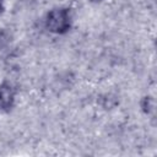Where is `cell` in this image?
<instances>
[{
	"instance_id": "obj_5",
	"label": "cell",
	"mask_w": 157,
	"mask_h": 157,
	"mask_svg": "<svg viewBox=\"0 0 157 157\" xmlns=\"http://www.w3.org/2000/svg\"><path fill=\"white\" fill-rule=\"evenodd\" d=\"M4 6H5V0H0V15L4 11Z\"/></svg>"
},
{
	"instance_id": "obj_2",
	"label": "cell",
	"mask_w": 157,
	"mask_h": 157,
	"mask_svg": "<svg viewBox=\"0 0 157 157\" xmlns=\"http://www.w3.org/2000/svg\"><path fill=\"white\" fill-rule=\"evenodd\" d=\"M16 101V88L12 83L4 81L0 83V114L9 113Z\"/></svg>"
},
{
	"instance_id": "obj_4",
	"label": "cell",
	"mask_w": 157,
	"mask_h": 157,
	"mask_svg": "<svg viewBox=\"0 0 157 157\" xmlns=\"http://www.w3.org/2000/svg\"><path fill=\"white\" fill-rule=\"evenodd\" d=\"M141 108L146 114L150 113L152 110V108H153V99L151 97H147V96L144 97L142 101H141Z\"/></svg>"
},
{
	"instance_id": "obj_6",
	"label": "cell",
	"mask_w": 157,
	"mask_h": 157,
	"mask_svg": "<svg viewBox=\"0 0 157 157\" xmlns=\"http://www.w3.org/2000/svg\"><path fill=\"white\" fill-rule=\"evenodd\" d=\"M87 1H91V2H101L103 0H87Z\"/></svg>"
},
{
	"instance_id": "obj_3",
	"label": "cell",
	"mask_w": 157,
	"mask_h": 157,
	"mask_svg": "<svg viewBox=\"0 0 157 157\" xmlns=\"http://www.w3.org/2000/svg\"><path fill=\"white\" fill-rule=\"evenodd\" d=\"M11 39H12L11 32L7 31L6 28H1V29H0V52L5 50V49L10 45Z\"/></svg>"
},
{
	"instance_id": "obj_1",
	"label": "cell",
	"mask_w": 157,
	"mask_h": 157,
	"mask_svg": "<svg viewBox=\"0 0 157 157\" xmlns=\"http://www.w3.org/2000/svg\"><path fill=\"white\" fill-rule=\"evenodd\" d=\"M72 25L71 11L67 7L59 6L49 10L44 17V27L50 33L65 34L70 31Z\"/></svg>"
}]
</instances>
